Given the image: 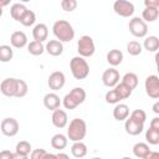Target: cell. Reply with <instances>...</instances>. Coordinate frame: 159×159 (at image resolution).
<instances>
[{
	"label": "cell",
	"mask_w": 159,
	"mask_h": 159,
	"mask_svg": "<svg viewBox=\"0 0 159 159\" xmlns=\"http://www.w3.org/2000/svg\"><path fill=\"white\" fill-rule=\"evenodd\" d=\"M52 32L55 37L61 42H70L75 37L73 26L66 20H57L52 25Z\"/></svg>",
	"instance_id": "1"
},
{
	"label": "cell",
	"mask_w": 159,
	"mask_h": 159,
	"mask_svg": "<svg viewBox=\"0 0 159 159\" xmlns=\"http://www.w3.org/2000/svg\"><path fill=\"white\" fill-rule=\"evenodd\" d=\"M87 134V124L82 118H73L67 128V138L71 142H78L84 139Z\"/></svg>",
	"instance_id": "2"
},
{
	"label": "cell",
	"mask_w": 159,
	"mask_h": 159,
	"mask_svg": "<svg viewBox=\"0 0 159 159\" xmlns=\"http://www.w3.org/2000/svg\"><path fill=\"white\" fill-rule=\"evenodd\" d=\"M86 99V91L82 87L72 88L62 99V104L66 109H75L82 104Z\"/></svg>",
	"instance_id": "3"
},
{
	"label": "cell",
	"mask_w": 159,
	"mask_h": 159,
	"mask_svg": "<svg viewBox=\"0 0 159 159\" xmlns=\"http://www.w3.org/2000/svg\"><path fill=\"white\" fill-rule=\"evenodd\" d=\"M70 70L76 80H84L89 75V65L82 56H75L70 61Z\"/></svg>",
	"instance_id": "4"
},
{
	"label": "cell",
	"mask_w": 159,
	"mask_h": 159,
	"mask_svg": "<svg viewBox=\"0 0 159 159\" xmlns=\"http://www.w3.org/2000/svg\"><path fill=\"white\" fill-rule=\"evenodd\" d=\"M77 51H78L80 56H82L84 58L93 56V53L96 51V45H94L93 39L89 35L81 36L77 42Z\"/></svg>",
	"instance_id": "5"
},
{
	"label": "cell",
	"mask_w": 159,
	"mask_h": 159,
	"mask_svg": "<svg viewBox=\"0 0 159 159\" xmlns=\"http://www.w3.org/2000/svg\"><path fill=\"white\" fill-rule=\"evenodd\" d=\"M128 27H129V32L134 36V37H145L147 34H148V25L147 22L140 19V17H132L129 20V24H128Z\"/></svg>",
	"instance_id": "6"
},
{
	"label": "cell",
	"mask_w": 159,
	"mask_h": 159,
	"mask_svg": "<svg viewBox=\"0 0 159 159\" xmlns=\"http://www.w3.org/2000/svg\"><path fill=\"white\" fill-rule=\"evenodd\" d=\"M19 129H20V125H19V122L15 118L7 117V118H4L1 120L0 132L4 135H6V137H15L19 133Z\"/></svg>",
	"instance_id": "7"
},
{
	"label": "cell",
	"mask_w": 159,
	"mask_h": 159,
	"mask_svg": "<svg viewBox=\"0 0 159 159\" xmlns=\"http://www.w3.org/2000/svg\"><path fill=\"white\" fill-rule=\"evenodd\" d=\"M113 10L122 17H130L134 14V5L128 0H116L113 4Z\"/></svg>",
	"instance_id": "8"
},
{
	"label": "cell",
	"mask_w": 159,
	"mask_h": 159,
	"mask_svg": "<svg viewBox=\"0 0 159 159\" xmlns=\"http://www.w3.org/2000/svg\"><path fill=\"white\" fill-rule=\"evenodd\" d=\"M144 87H145L147 94L150 98H153V99L159 98V77L158 76H155V75L148 76L144 82Z\"/></svg>",
	"instance_id": "9"
},
{
	"label": "cell",
	"mask_w": 159,
	"mask_h": 159,
	"mask_svg": "<svg viewBox=\"0 0 159 159\" xmlns=\"http://www.w3.org/2000/svg\"><path fill=\"white\" fill-rule=\"evenodd\" d=\"M66 83V76L63 72L61 71H55L48 76L47 80V86L50 87V89L52 91H58L61 89Z\"/></svg>",
	"instance_id": "10"
},
{
	"label": "cell",
	"mask_w": 159,
	"mask_h": 159,
	"mask_svg": "<svg viewBox=\"0 0 159 159\" xmlns=\"http://www.w3.org/2000/svg\"><path fill=\"white\" fill-rule=\"evenodd\" d=\"M119 78H120L119 72L116 68H113V67L107 68L103 72V75H102V82H103V84L106 87H109V88L114 87L119 82Z\"/></svg>",
	"instance_id": "11"
},
{
	"label": "cell",
	"mask_w": 159,
	"mask_h": 159,
	"mask_svg": "<svg viewBox=\"0 0 159 159\" xmlns=\"http://www.w3.org/2000/svg\"><path fill=\"white\" fill-rule=\"evenodd\" d=\"M124 129L129 135H139L144 129V123H140V122H138V120H135L128 116L125 118Z\"/></svg>",
	"instance_id": "12"
},
{
	"label": "cell",
	"mask_w": 159,
	"mask_h": 159,
	"mask_svg": "<svg viewBox=\"0 0 159 159\" xmlns=\"http://www.w3.org/2000/svg\"><path fill=\"white\" fill-rule=\"evenodd\" d=\"M16 84H17V78H14V77L6 78V80H4L1 82L0 91L6 97H15V94H16Z\"/></svg>",
	"instance_id": "13"
},
{
	"label": "cell",
	"mask_w": 159,
	"mask_h": 159,
	"mask_svg": "<svg viewBox=\"0 0 159 159\" xmlns=\"http://www.w3.org/2000/svg\"><path fill=\"white\" fill-rule=\"evenodd\" d=\"M52 117H51V120H52V124L56 127V128H65L67 124H68V117H67V113L63 111V109H55L52 111Z\"/></svg>",
	"instance_id": "14"
},
{
	"label": "cell",
	"mask_w": 159,
	"mask_h": 159,
	"mask_svg": "<svg viewBox=\"0 0 159 159\" xmlns=\"http://www.w3.org/2000/svg\"><path fill=\"white\" fill-rule=\"evenodd\" d=\"M10 43L15 48H22L27 45V36L24 31H14L10 36Z\"/></svg>",
	"instance_id": "15"
},
{
	"label": "cell",
	"mask_w": 159,
	"mask_h": 159,
	"mask_svg": "<svg viewBox=\"0 0 159 159\" xmlns=\"http://www.w3.org/2000/svg\"><path fill=\"white\" fill-rule=\"evenodd\" d=\"M61 103H62L61 98L55 92H50V93L45 94V97H43V106L50 111H55V109L60 108Z\"/></svg>",
	"instance_id": "16"
},
{
	"label": "cell",
	"mask_w": 159,
	"mask_h": 159,
	"mask_svg": "<svg viewBox=\"0 0 159 159\" xmlns=\"http://www.w3.org/2000/svg\"><path fill=\"white\" fill-rule=\"evenodd\" d=\"M45 51L51 56H60L63 52V45L57 39L56 40H50L45 45Z\"/></svg>",
	"instance_id": "17"
},
{
	"label": "cell",
	"mask_w": 159,
	"mask_h": 159,
	"mask_svg": "<svg viewBox=\"0 0 159 159\" xmlns=\"http://www.w3.org/2000/svg\"><path fill=\"white\" fill-rule=\"evenodd\" d=\"M47 36H48V27L45 24L40 22V24L35 25V27L32 30V37H34V40L43 42L45 40H47Z\"/></svg>",
	"instance_id": "18"
},
{
	"label": "cell",
	"mask_w": 159,
	"mask_h": 159,
	"mask_svg": "<svg viewBox=\"0 0 159 159\" xmlns=\"http://www.w3.org/2000/svg\"><path fill=\"white\" fill-rule=\"evenodd\" d=\"M129 116V107L124 103H116V107L113 108V117L116 120L122 122L125 120V118Z\"/></svg>",
	"instance_id": "19"
},
{
	"label": "cell",
	"mask_w": 159,
	"mask_h": 159,
	"mask_svg": "<svg viewBox=\"0 0 159 159\" xmlns=\"http://www.w3.org/2000/svg\"><path fill=\"white\" fill-rule=\"evenodd\" d=\"M32 148H31V144L27 142V140H20L16 147H15V154H16V158H24L26 159L30 153H31Z\"/></svg>",
	"instance_id": "20"
},
{
	"label": "cell",
	"mask_w": 159,
	"mask_h": 159,
	"mask_svg": "<svg viewBox=\"0 0 159 159\" xmlns=\"http://www.w3.org/2000/svg\"><path fill=\"white\" fill-rule=\"evenodd\" d=\"M67 143H68V138L62 133H57L51 138V147L56 150L65 149L67 147Z\"/></svg>",
	"instance_id": "21"
},
{
	"label": "cell",
	"mask_w": 159,
	"mask_h": 159,
	"mask_svg": "<svg viewBox=\"0 0 159 159\" xmlns=\"http://www.w3.org/2000/svg\"><path fill=\"white\" fill-rule=\"evenodd\" d=\"M149 153H150V148H149V144L147 143L139 142L133 145V154L139 159H147Z\"/></svg>",
	"instance_id": "22"
},
{
	"label": "cell",
	"mask_w": 159,
	"mask_h": 159,
	"mask_svg": "<svg viewBox=\"0 0 159 159\" xmlns=\"http://www.w3.org/2000/svg\"><path fill=\"white\" fill-rule=\"evenodd\" d=\"M122 61H123V52L120 50H117V48L109 50V52L107 53V62L112 67H116V66L120 65Z\"/></svg>",
	"instance_id": "23"
},
{
	"label": "cell",
	"mask_w": 159,
	"mask_h": 159,
	"mask_svg": "<svg viewBox=\"0 0 159 159\" xmlns=\"http://www.w3.org/2000/svg\"><path fill=\"white\" fill-rule=\"evenodd\" d=\"M71 154L75 158H83V157H86L87 155V145L82 140L73 142V144L71 147Z\"/></svg>",
	"instance_id": "24"
},
{
	"label": "cell",
	"mask_w": 159,
	"mask_h": 159,
	"mask_svg": "<svg viewBox=\"0 0 159 159\" xmlns=\"http://www.w3.org/2000/svg\"><path fill=\"white\" fill-rule=\"evenodd\" d=\"M159 16V7H150L147 6L142 12V19L145 22H154Z\"/></svg>",
	"instance_id": "25"
},
{
	"label": "cell",
	"mask_w": 159,
	"mask_h": 159,
	"mask_svg": "<svg viewBox=\"0 0 159 159\" xmlns=\"http://www.w3.org/2000/svg\"><path fill=\"white\" fill-rule=\"evenodd\" d=\"M26 10H27V7H26L24 4L16 2V4L11 5V7H10V15H11V17H12L15 21H20V19H21L22 15L26 12Z\"/></svg>",
	"instance_id": "26"
},
{
	"label": "cell",
	"mask_w": 159,
	"mask_h": 159,
	"mask_svg": "<svg viewBox=\"0 0 159 159\" xmlns=\"http://www.w3.org/2000/svg\"><path fill=\"white\" fill-rule=\"evenodd\" d=\"M27 51L30 55L32 56H40L45 52V45L41 41H31L30 43H27Z\"/></svg>",
	"instance_id": "27"
},
{
	"label": "cell",
	"mask_w": 159,
	"mask_h": 159,
	"mask_svg": "<svg viewBox=\"0 0 159 159\" xmlns=\"http://www.w3.org/2000/svg\"><path fill=\"white\" fill-rule=\"evenodd\" d=\"M143 46L148 52H155L159 48V39L157 36H153V35L147 36L145 40H144Z\"/></svg>",
	"instance_id": "28"
},
{
	"label": "cell",
	"mask_w": 159,
	"mask_h": 159,
	"mask_svg": "<svg viewBox=\"0 0 159 159\" xmlns=\"http://www.w3.org/2000/svg\"><path fill=\"white\" fill-rule=\"evenodd\" d=\"M114 89H116V92L118 93V96H119V98L120 99H127V98H129L130 96H132V92H133V89H130L127 84H124L123 82H118L116 86H114Z\"/></svg>",
	"instance_id": "29"
},
{
	"label": "cell",
	"mask_w": 159,
	"mask_h": 159,
	"mask_svg": "<svg viewBox=\"0 0 159 159\" xmlns=\"http://www.w3.org/2000/svg\"><path fill=\"white\" fill-rule=\"evenodd\" d=\"M14 57V50L9 45H0V61L9 62Z\"/></svg>",
	"instance_id": "30"
},
{
	"label": "cell",
	"mask_w": 159,
	"mask_h": 159,
	"mask_svg": "<svg viewBox=\"0 0 159 159\" xmlns=\"http://www.w3.org/2000/svg\"><path fill=\"white\" fill-rule=\"evenodd\" d=\"M21 25H24V26H26V27H29V26H32L35 22H36V14L32 11V10H26V12L22 15V17L20 19V21H19Z\"/></svg>",
	"instance_id": "31"
},
{
	"label": "cell",
	"mask_w": 159,
	"mask_h": 159,
	"mask_svg": "<svg viewBox=\"0 0 159 159\" xmlns=\"http://www.w3.org/2000/svg\"><path fill=\"white\" fill-rule=\"evenodd\" d=\"M145 140L152 144V145H158L159 144V129H154L149 127L145 132Z\"/></svg>",
	"instance_id": "32"
},
{
	"label": "cell",
	"mask_w": 159,
	"mask_h": 159,
	"mask_svg": "<svg viewBox=\"0 0 159 159\" xmlns=\"http://www.w3.org/2000/svg\"><path fill=\"white\" fill-rule=\"evenodd\" d=\"M138 81H139L138 80V76L135 73H133V72H128V73H125L122 77V82L124 84H127L130 89H134L138 86Z\"/></svg>",
	"instance_id": "33"
},
{
	"label": "cell",
	"mask_w": 159,
	"mask_h": 159,
	"mask_svg": "<svg viewBox=\"0 0 159 159\" xmlns=\"http://www.w3.org/2000/svg\"><path fill=\"white\" fill-rule=\"evenodd\" d=\"M142 51H143V47L138 41L134 40V41H129L127 43V52L130 56H138L142 53Z\"/></svg>",
	"instance_id": "34"
},
{
	"label": "cell",
	"mask_w": 159,
	"mask_h": 159,
	"mask_svg": "<svg viewBox=\"0 0 159 159\" xmlns=\"http://www.w3.org/2000/svg\"><path fill=\"white\" fill-rule=\"evenodd\" d=\"M29 92V87H27V83L24 81V80H20L17 78V84H16V94L15 97L16 98H22L27 94Z\"/></svg>",
	"instance_id": "35"
},
{
	"label": "cell",
	"mask_w": 159,
	"mask_h": 159,
	"mask_svg": "<svg viewBox=\"0 0 159 159\" xmlns=\"http://www.w3.org/2000/svg\"><path fill=\"white\" fill-rule=\"evenodd\" d=\"M30 157H31L32 159H46V158H56V155L47 153L45 149H35V150H31V153H30Z\"/></svg>",
	"instance_id": "36"
},
{
	"label": "cell",
	"mask_w": 159,
	"mask_h": 159,
	"mask_svg": "<svg viewBox=\"0 0 159 159\" xmlns=\"http://www.w3.org/2000/svg\"><path fill=\"white\" fill-rule=\"evenodd\" d=\"M104 98H106V102L109 103V104H116V103H118V102L122 101L114 88H113V89H109V91L106 93V97H104Z\"/></svg>",
	"instance_id": "37"
},
{
	"label": "cell",
	"mask_w": 159,
	"mask_h": 159,
	"mask_svg": "<svg viewBox=\"0 0 159 159\" xmlns=\"http://www.w3.org/2000/svg\"><path fill=\"white\" fill-rule=\"evenodd\" d=\"M61 7L66 12H72L77 7V0H61Z\"/></svg>",
	"instance_id": "38"
},
{
	"label": "cell",
	"mask_w": 159,
	"mask_h": 159,
	"mask_svg": "<svg viewBox=\"0 0 159 159\" xmlns=\"http://www.w3.org/2000/svg\"><path fill=\"white\" fill-rule=\"evenodd\" d=\"M129 117L135 119V120H138V122H140V123H145V120H147V113L143 109H134L130 113Z\"/></svg>",
	"instance_id": "39"
},
{
	"label": "cell",
	"mask_w": 159,
	"mask_h": 159,
	"mask_svg": "<svg viewBox=\"0 0 159 159\" xmlns=\"http://www.w3.org/2000/svg\"><path fill=\"white\" fill-rule=\"evenodd\" d=\"M16 154L10 150H2L0 152V159H15Z\"/></svg>",
	"instance_id": "40"
},
{
	"label": "cell",
	"mask_w": 159,
	"mask_h": 159,
	"mask_svg": "<svg viewBox=\"0 0 159 159\" xmlns=\"http://www.w3.org/2000/svg\"><path fill=\"white\" fill-rule=\"evenodd\" d=\"M144 5L150 7H159V0H144Z\"/></svg>",
	"instance_id": "41"
},
{
	"label": "cell",
	"mask_w": 159,
	"mask_h": 159,
	"mask_svg": "<svg viewBox=\"0 0 159 159\" xmlns=\"http://www.w3.org/2000/svg\"><path fill=\"white\" fill-rule=\"evenodd\" d=\"M149 127L154 128V129H159V117H154L149 124Z\"/></svg>",
	"instance_id": "42"
},
{
	"label": "cell",
	"mask_w": 159,
	"mask_h": 159,
	"mask_svg": "<svg viewBox=\"0 0 159 159\" xmlns=\"http://www.w3.org/2000/svg\"><path fill=\"white\" fill-rule=\"evenodd\" d=\"M158 157H159V153H157V152L153 153V152L150 150V153L148 154V158H147V159H154V158H158Z\"/></svg>",
	"instance_id": "43"
},
{
	"label": "cell",
	"mask_w": 159,
	"mask_h": 159,
	"mask_svg": "<svg viewBox=\"0 0 159 159\" xmlns=\"http://www.w3.org/2000/svg\"><path fill=\"white\" fill-rule=\"evenodd\" d=\"M153 111H154V113H159V102H155V104L153 106Z\"/></svg>",
	"instance_id": "44"
},
{
	"label": "cell",
	"mask_w": 159,
	"mask_h": 159,
	"mask_svg": "<svg viewBox=\"0 0 159 159\" xmlns=\"http://www.w3.org/2000/svg\"><path fill=\"white\" fill-rule=\"evenodd\" d=\"M10 1H11V0H0V6H2V7H4V6H7V5L10 4Z\"/></svg>",
	"instance_id": "45"
},
{
	"label": "cell",
	"mask_w": 159,
	"mask_h": 159,
	"mask_svg": "<svg viewBox=\"0 0 159 159\" xmlns=\"http://www.w3.org/2000/svg\"><path fill=\"white\" fill-rule=\"evenodd\" d=\"M55 155H56V158H65V159L68 158V154H63V153H58V154H55Z\"/></svg>",
	"instance_id": "46"
},
{
	"label": "cell",
	"mask_w": 159,
	"mask_h": 159,
	"mask_svg": "<svg viewBox=\"0 0 159 159\" xmlns=\"http://www.w3.org/2000/svg\"><path fill=\"white\" fill-rule=\"evenodd\" d=\"M2 12H4V10H2V6H0V17L2 16Z\"/></svg>",
	"instance_id": "47"
},
{
	"label": "cell",
	"mask_w": 159,
	"mask_h": 159,
	"mask_svg": "<svg viewBox=\"0 0 159 159\" xmlns=\"http://www.w3.org/2000/svg\"><path fill=\"white\" fill-rule=\"evenodd\" d=\"M21 2H29V1H31V0H20Z\"/></svg>",
	"instance_id": "48"
}]
</instances>
